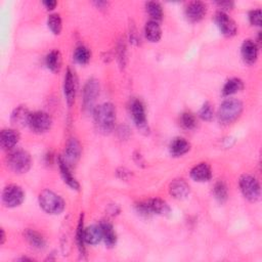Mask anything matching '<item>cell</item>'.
<instances>
[{
  "instance_id": "6da1fadb",
  "label": "cell",
  "mask_w": 262,
  "mask_h": 262,
  "mask_svg": "<svg viewBox=\"0 0 262 262\" xmlns=\"http://www.w3.org/2000/svg\"><path fill=\"white\" fill-rule=\"evenodd\" d=\"M94 119L99 131L110 134L116 123V108L111 103H105L94 111Z\"/></svg>"
},
{
  "instance_id": "7a4b0ae2",
  "label": "cell",
  "mask_w": 262,
  "mask_h": 262,
  "mask_svg": "<svg viewBox=\"0 0 262 262\" xmlns=\"http://www.w3.org/2000/svg\"><path fill=\"white\" fill-rule=\"evenodd\" d=\"M39 205L43 211L52 215L61 214L66 207L63 198L50 190H45L40 193Z\"/></svg>"
},
{
  "instance_id": "3957f363",
  "label": "cell",
  "mask_w": 262,
  "mask_h": 262,
  "mask_svg": "<svg viewBox=\"0 0 262 262\" xmlns=\"http://www.w3.org/2000/svg\"><path fill=\"white\" fill-rule=\"evenodd\" d=\"M243 112V104L237 99L226 100L218 110V119L224 125L234 123Z\"/></svg>"
},
{
  "instance_id": "277c9868",
  "label": "cell",
  "mask_w": 262,
  "mask_h": 262,
  "mask_svg": "<svg viewBox=\"0 0 262 262\" xmlns=\"http://www.w3.org/2000/svg\"><path fill=\"white\" fill-rule=\"evenodd\" d=\"M8 167L17 174L27 173L32 166V159L29 153L24 150L12 152L7 158Z\"/></svg>"
},
{
  "instance_id": "5b68a950",
  "label": "cell",
  "mask_w": 262,
  "mask_h": 262,
  "mask_svg": "<svg viewBox=\"0 0 262 262\" xmlns=\"http://www.w3.org/2000/svg\"><path fill=\"white\" fill-rule=\"evenodd\" d=\"M137 210L140 214L149 216L152 214L168 215L171 211L169 205L161 199H152L147 202H141L137 205Z\"/></svg>"
},
{
  "instance_id": "8992f818",
  "label": "cell",
  "mask_w": 262,
  "mask_h": 262,
  "mask_svg": "<svg viewBox=\"0 0 262 262\" xmlns=\"http://www.w3.org/2000/svg\"><path fill=\"white\" fill-rule=\"evenodd\" d=\"M241 192L243 196L250 202H256L260 198V185L258 181L249 174H245L239 182Z\"/></svg>"
},
{
  "instance_id": "52a82bcc",
  "label": "cell",
  "mask_w": 262,
  "mask_h": 262,
  "mask_svg": "<svg viewBox=\"0 0 262 262\" xmlns=\"http://www.w3.org/2000/svg\"><path fill=\"white\" fill-rule=\"evenodd\" d=\"M25 200L23 189L17 185H10L3 191V204L7 208H16Z\"/></svg>"
},
{
  "instance_id": "ba28073f",
  "label": "cell",
  "mask_w": 262,
  "mask_h": 262,
  "mask_svg": "<svg viewBox=\"0 0 262 262\" xmlns=\"http://www.w3.org/2000/svg\"><path fill=\"white\" fill-rule=\"evenodd\" d=\"M52 123H53L52 118L48 113L38 111L35 113H31L28 126L32 131H34V133L43 134V133H47V131L51 128Z\"/></svg>"
},
{
  "instance_id": "9c48e42d",
  "label": "cell",
  "mask_w": 262,
  "mask_h": 262,
  "mask_svg": "<svg viewBox=\"0 0 262 262\" xmlns=\"http://www.w3.org/2000/svg\"><path fill=\"white\" fill-rule=\"evenodd\" d=\"M100 94V84L96 79H91L87 81L83 91V104L84 108L92 110Z\"/></svg>"
},
{
  "instance_id": "30bf717a",
  "label": "cell",
  "mask_w": 262,
  "mask_h": 262,
  "mask_svg": "<svg viewBox=\"0 0 262 262\" xmlns=\"http://www.w3.org/2000/svg\"><path fill=\"white\" fill-rule=\"evenodd\" d=\"M215 21L217 24V27L220 28L223 35L226 37H233L236 35L238 28L235 23V21L230 18L225 12H220L216 14Z\"/></svg>"
},
{
  "instance_id": "8fae6325",
  "label": "cell",
  "mask_w": 262,
  "mask_h": 262,
  "mask_svg": "<svg viewBox=\"0 0 262 262\" xmlns=\"http://www.w3.org/2000/svg\"><path fill=\"white\" fill-rule=\"evenodd\" d=\"M130 114L140 129L147 128V116L144 104L140 100H134L130 104Z\"/></svg>"
},
{
  "instance_id": "7c38bea8",
  "label": "cell",
  "mask_w": 262,
  "mask_h": 262,
  "mask_svg": "<svg viewBox=\"0 0 262 262\" xmlns=\"http://www.w3.org/2000/svg\"><path fill=\"white\" fill-rule=\"evenodd\" d=\"M81 153H82V149L79 142L76 139H71L67 144V147L65 150V156L63 159L70 167L72 165H75L79 161L81 157Z\"/></svg>"
},
{
  "instance_id": "4fadbf2b",
  "label": "cell",
  "mask_w": 262,
  "mask_h": 262,
  "mask_svg": "<svg viewBox=\"0 0 262 262\" xmlns=\"http://www.w3.org/2000/svg\"><path fill=\"white\" fill-rule=\"evenodd\" d=\"M76 90H77V82L74 73L68 69L66 76H65V83H64V93L66 96V101L69 107H71L76 98Z\"/></svg>"
},
{
  "instance_id": "5bb4252c",
  "label": "cell",
  "mask_w": 262,
  "mask_h": 262,
  "mask_svg": "<svg viewBox=\"0 0 262 262\" xmlns=\"http://www.w3.org/2000/svg\"><path fill=\"white\" fill-rule=\"evenodd\" d=\"M169 193L173 198H176L178 200H183L190 195L191 189L189 184L185 180L177 179L171 182L169 186Z\"/></svg>"
},
{
  "instance_id": "9a60e30c",
  "label": "cell",
  "mask_w": 262,
  "mask_h": 262,
  "mask_svg": "<svg viewBox=\"0 0 262 262\" xmlns=\"http://www.w3.org/2000/svg\"><path fill=\"white\" fill-rule=\"evenodd\" d=\"M207 13V7L202 2H192L186 8V16L191 22L201 21Z\"/></svg>"
},
{
  "instance_id": "2e32d148",
  "label": "cell",
  "mask_w": 262,
  "mask_h": 262,
  "mask_svg": "<svg viewBox=\"0 0 262 262\" xmlns=\"http://www.w3.org/2000/svg\"><path fill=\"white\" fill-rule=\"evenodd\" d=\"M20 141V135L14 129H4L0 134V146L4 150L13 149Z\"/></svg>"
},
{
  "instance_id": "e0dca14e",
  "label": "cell",
  "mask_w": 262,
  "mask_h": 262,
  "mask_svg": "<svg viewBox=\"0 0 262 262\" xmlns=\"http://www.w3.org/2000/svg\"><path fill=\"white\" fill-rule=\"evenodd\" d=\"M191 178L199 183H205L211 180L212 170L207 163H200L191 170Z\"/></svg>"
},
{
  "instance_id": "ac0fdd59",
  "label": "cell",
  "mask_w": 262,
  "mask_h": 262,
  "mask_svg": "<svg viewBox=\"0 0 262 262\" xmlns=\"http://www.w3.org/2000/svg\"><path fill=\"white\" fill-rule=\"evenodd\" d=\"M242 57L245 63L252 65L258 59V47L252 40H246L242 46Z\"/></svg>"
},
{
  "instance_id": "d6986e66",
  "label": "cell",
  "mask_w": 262,
  "mask_h": 262,
  "mask_svg": "<svg viewBox=\"0 0 262 262\" xmlns=\"http://www.w3.org/2000/svg\"><path fill=\"white\" fill-rule=\"evenodd\" d=\"M59 167H60V171L62 174V178L64 180V182L73 190H79L80 189V185L77 182V180L72 176V173L70 171V167L67 165V163L65 162V160L63 159V157H60L59 160Z\"/></svg>"
},
{
  "instance_id": "ffe728a7",
  "label": "cell",
  "mask_w": 262,
  "mask_h": 262,
  "mask_svg": "<svg viewBox=\"0 0 262 262\" xmlns=\"http://www.w3.org/2000/svg\"><path fill=\"white\" fill-rule=\"evenodd\" d=\"M85 243L89 245H98L103 240L102 228L100 225H93L84 230Z\"/></svg>"
},
{
  "instance_id": "44dd1931",
  "label": "cell",
  "mask_w": 262,
  "mask_h": 262,
  "mask_svg": "<svg viewBox=\"0 0 262 262\" xmlns=\"http://www.w3.org/2000/svg\"><path fill=\"white\" fill-rule=\"evenodd\" d=\"M30 116H31V113L26 107L24 106L18 107L12 114V123L18 127L28 126Z\"/></svg>"
},
{
  "instance_id": "7402d4cb",
  "label": "cell",
  "mask_w": 262,
  "mask_h": 262,
  "mask_svg": "<svg viewBox=\"0 0 262 262\" xmlns=\"http://www.w3.org/2000/svg\"><path fill=\"white\" fill-rule=\"evenodd\" d=\"M191 150V144L184 138H178L170 145V153L174 157H182Z\"/></svg>"
},
{
  "instance_id": "603a6c76",
  "label": "cell",
  "mask_w": 262,
  "mask_h": 262,
  "mask_svg": "<svg viewBox=\"0 0 262 262\" xmlns=\"http://www.w3.org/2000/svg\"><path fill=\"white\" fill-rule=\"evenodd\" d=\"M102 228V233H103V240L105 241L107 247L112 248L116 245L117 243V235L116 232L109 222H102L100 224Z\"/></svg>"
},
{
  "instance_id": "cb8c5ba5",
  "label": "cell",
  "mask_w": 262,
  "mask_h": 262,
  "mask_svg": "<svg viewBox=\"0 0 262 262\" xmlns=\"http://www.w3.org/2000/svg\"><path fill=\"white\" fill-rule=\"evenodd\" d=\"M145 34L149 41L154 43L159 42L162 37V30L159 25V22L153 20L149 21L145 27Z\"/></svg>"
},
{
  "instance_id": "d4e9b609",
  "label": "cell",
  "mask_w": 262,
  "mask_h": 262,
  "mask_svg": "<svg viewBox=\"0 0 262 262\" xmlns=\"http://www.w3.org/2000/svg\"><path fill=\"white\" fill-rule=\"evenodd\" d=\"M47 67L54 73H57L60 71L62 66V55L58 50L52 51L46 59Z\"/></svg>"
},
{
  "instance_id": "484cf974",
  "label": "cell",
  "mask_w": 262,
  "mask_h": 262,
  "mask_svg": "<svg viewBox=\"0 0 262 262\" xmlns=\"http://www.w3.org/2000/svg\"><path fill=\"white\" fill-rule=\"evenodd\" d=\"M25 238L29 242V244L36 249H43L46 247L45 238L34 230H27L25 232Z\"/></svg>"
},
{
  "instance_id": "4316f807",
  "label": "cell",
  "mask_w": 262,
  "mask_h": 262,
  "mask_svg": "<svg viewBox=\"0 0 262 262\" xmlns=\"http://www.w3.org/2000/svg\"><path fill=\"white\" fill-rule=\"evenodd\" d=\"M243 89H244L243 81L238 78H233L227 81V83L225 84L223 89V95L226 97H229L241 92Z\"/></svg>"
},
{
  "instance_id": "83f0119b",
  "label": "cell",
  "mask_w": 262,
  "mask_h": 262,
  "mask_svg": "<svg viewBox=\"0 0 262 262\" xmlns=\"http://www.w3.org/2000/svg\"><path fill=\"white\" fill-rule=\"evenodd\" d=\"M146 9H147L148 14L150 15V17L152 18L153 21L159 22V21L162 20L164 13H163V9H162V7H161L160 4L155 3V2L147 3Z\"/></svg>"
},
{
  "instance_id": "f1b7e54d",
  "label": "cell",
  "mask_w": 262,
  "mask_h": 262,
  "mask_svg": "<svg viewBox=\"0 0 262 262\" xmlns=\"http://www.w3.org/2000/svg\"><path fill=\"white\" fill-rule=\"evenodd\" d=\"M180 122H181L182 127L187 129V130L195 129L197 127V124H198L196 116L193 113H191V112L183 113L182 116H181Z\"/></svg>"
},
{
  "instance_id": "f546056e",
  "label": "cell",
  "mask_w": 262,
  "mask_h": 262,
  "mask_svg": "<svg viewBox=\"0 0 262 262\" xmlns=\"http://www.w3.org/2000/svg\"><path fill=\"white\" fill-rule=\"evenodd\" d=\"M91 56L92 55H91L90 50L83 46L78 47L74 53V59L80 65H86L87 63H89L91 60Z\"/></svg>"
},
{
  "instance_id": "4dcf8cb0",
  "label": "cell",
  "mask_w": 262,
  "mask_h": 262,
  "mask_svg": "<svg viewBox=\"0 0 262 262\" xmlns=\"http://www.w3.org/2000/svg\"><path fill=\"white\" fill-rule=\"evenodd\" d=\"M48 26L50 28V30L55 34V35H59L62 32V28H63V23H62V19L61 16L58 14H53L49 17L48 19Z\"/></svg>"
},
{
  "instance_id": "1f68e13d",
  "label": "cell",
  "mask_w": 262,
  "mask_h": 262,
  "mask_svg": "<svg viewBox=\"0 0 262 262\" xmlns=\"http://www.w3.org/2000/svg\"><path fill=\"white\" fill-rule=\"evenodd\" d=\"M84 223H83V214L80 216V221L78 223L77 227V233H76V241L79 248V251L82 254H85V239H84Z\"/></svg>"
},
{
  "instance_id": "d6a6232c",
  "label": "cell",
  "mask_w": 262,
  "mask_h": 262,
  "mask_svg": "<svg viewBox=\"0 0 262 262\" xmlns=\"http://www.w3.org/2000/svg\"><path fill=\"white\" fill-rule=\"evenodd\" d=\"M214 195L221 202H225L228 199V188L224 182L216 183L214 187Z\"/></svg>"
},
{
  "instance_id": "836d02e7",
  "label": "cell",
  "mask_w": 262,
  "mask_h": 262,
  "mask_svg": "<svg viewBox=\"0 0 262 262\" xmlns=\"http://www.w3.org/2000/svg\"><path fill=\"white\" fill-rule=\"evenodd\" d=\"M199 116L204 121H211L214 117L213 106L209 102L205 103L199 112Z\"/></svg>"
},
{
  "instance_id": "e575fe53",
  "label": "cell",
  "mask_w": 262,
  "mask_h": 262,
  "mask_svg": "<svg viewBox=\"0 0 262 262\" xmlns=\"http://www.w3.org/2000/svg\"><path fill=\"white\" fill-rule=\"evenodd\" d=\"M249 20L253 26L260 27L261 26V10L258 9V10L251 11L249 14Z\"/></svg>"
},
{
  "instance_id": "d590c367",
  "label": "cell",
  "mask_w": 262,
  "mask_h": 262,
  "mask_svg": "<svg viewBox=\"0 0 262 262\" xmlns=\"http://www.w3.org/2000/svg\"><path fill=\"white\" fill-rule=\"evenodd\" d=\"M217 5L222 10H226V11L232 10L234 7V4L232 2H220V3H217Z\"/></svg>"
},
{
  "instance_id": "8d00e7d4",
  "label": "cell",
  "mask_w": 262,
  "mask_h": 262,
  "mask_svg": "<svg viewBox=\"0 0 262 262\" xmlns=\"http://www.w3.org/2000/svg\"><path fill=\"white\" fill-rule=\"evenodd\" d=\"M43 5H45V7H46L49 11H52V10H54V9L57 7L58 3L55 2V0H48V2H43Z\"/></svg>"
},
{
  "instance_id": "74e56055",
  "label": "cell",
  "mask_w": 262,
  "mask_h": 262,
  "mask_svg": "<svg viewBox=\"0 0 262 262\" xmlns=\"http://www.w3.org/2000/svg\"><path fill=\"white\" fill-rule=\"evenodd\" d=\"M5 241H6V234H5V231L2 230V241H0V244L3 245L5 243Z\"/></svg>"
}]
</instances>
